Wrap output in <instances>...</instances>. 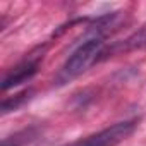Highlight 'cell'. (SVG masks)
Wrapping results in <instances>:
<instances>
[{"instance_id":"4","label":"cell","mask_w":146,"mask_h":146,"mask_svg":"<svg viewBox=\"0 0 146 146\" xmlns=\"http://www.w3.org/2000/svg\"><path fill=\"white\" fill-rule=\"evenodd\" d=\"M139 48H146V26H143L141 29L134 31L132 35H129L127 38L115 41L110 46H105L100 60H105L112 55H119V53H125V52H132V50H139Z\"/></svg>"},{"instance_id":"5","label":"cell","mask_w":146,"mask_h":146,"mask_svg":"<svg viewBox=\"0 0 146 146\" xmlns=\"http://www.w3.org/2000/svg\"><path fill=\"white\" fill-rule=\"evenodd\" d=\"M33 95H35V90L29 88V90H24V91H21V93H17V95H14V96L4 98V100H2V105H0V112H2V115H7V113H11V112L19 110L26 102H29V100L33 98Z\"/></svg>"},{"instance_id":"1","label":"cell","mask_w":146,"mask_h":146,"mask_svg":"<svg viewBox=\"0 0 146 146\" xmlns=\"http://www.w3.org/2000/svg\"><path fill=\"white\" fill-rule=\"evenodd\" d=\"M103 48H105V35L88 28V31L83 36V41L78 43V46L72 50V53L67 57V60L60 67L55 78L57 86H64L70 81H74L83 72H86L88 67H91L95 62H100V55Z\"/></svg>"},{"instance_id":"3","label":"cell","mask_w":146,"mask_h":146,"mask_svg":"<svg viewBox=\"0 0 146 146\" xmlns=\"http://www.w3.org/2000/svg\"><path fill=\"white\" fill-rule=\"evenodd\" d=\"M45 55V46H38L33 52H29L16 67H12L2 79V91H9L16 86H21L23 83H28L35 78V74L38 72L40 62L43 60Z\"/></svg>"},{"instance_id":"6","label":"cell","mask_w":146,"mask_h":146,"mask_svg":"<svg viewBox=\"0 0 146 146\" xmlns=\"http://www.w3.org/2000/svg\"><path fill=\"white\" fill-rule=\"evenodd\" d=\"M35 136H36V131H35L33 127H29V129L21 131V132H16V134L11 136V137H5V139L2 141V146H21V144L31 141Z\"/></svg>"},{"instance_id":"2","label":"cell","mask_w":146,"mask_h":146,"mask_svg":"<svg viewBox=\"0 0 146 146\" xmlns=\"http://www.w3.org/2000/svg\"><path fill=\"white\" fill-rule=\"evenodd\" d=\"M137 127V120L131 119V120H122L117 124H112L95 134H90L76 143H72L70 146H117L122 141H125L127 137L132 136V132Z\"/></svg>"}]
</instances>
